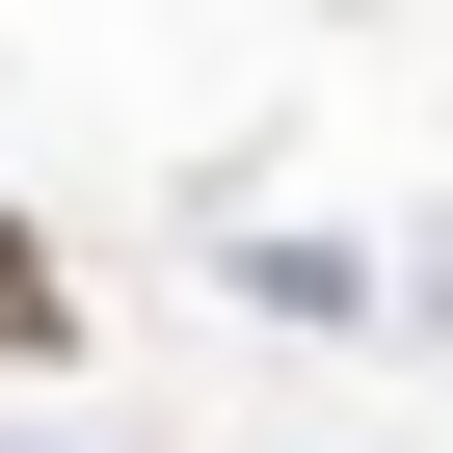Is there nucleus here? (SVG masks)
<instances>
[{
	"mask_svg": "<svg viewBox=\"0 0 453 453\" xmlns=\"http://www.w3.org/2000/svg\"><path fill=\"white\" fill-rule=\"evenodd\" d=\"M81 294H54V241H27V213H0V347H54Z\"/></svg>",
	"mask_w": 453,
	"mask_h": 453,
	"instance_id": "f257e3e1",
	"label": "nucleus"
}]
</instances>
